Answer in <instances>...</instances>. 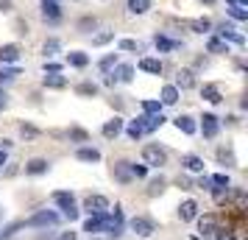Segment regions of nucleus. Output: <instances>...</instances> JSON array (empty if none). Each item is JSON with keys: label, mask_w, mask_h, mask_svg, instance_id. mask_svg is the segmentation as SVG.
Returning a JSON list of instances; mask_svg holds the SVG:
<instances>
[{"label": "nucleus", "mask_w": 248, "mask_h": 240, "mask_svg": "<svg viewBox=\"0 0 248 240\" xmlns=\"http://www.w3.org/2000/svg\"><path fill=\"white\" fill-rule=\"evenodd\" d=\"M90 240H98V238H90Z\"/></svg>", "instance_id": "56"}, {"label": "nucleus", "mask_w": 248, "mask_h": 240, "mask_svg": "<svg viewBox=\"0 0 248 240\" xmlns=\"http://www.w3.org/2000/svg\"><path fill=\"white\" fill-rule=\"evenodd\" d=\"M220 36H223V39H232V42H237V45H243V42H246V39H243V34H237L234 28H232V25H220Z\"/></svg>", "instance_id": "20"}, {"label": "nucleus", "mask_w": 248, "mask_h": 240, "mask_svg": "<svg viewBox=\"0 0 248 240\" xmlns=\"http://www.w3.org/2000/svg\"><path fill=\"white\" fill-rule=\"evenodd\" d=\"M3 165H6V151L0 148V168H3Z\"/></svg>", "instance_id": "52"}, {"label": "nucleus", "mask_w": 248, "mask_h": 240, "mask_svg": "<svg viewBox=\"0 0 248 240\" xmlns=\"http://www.w3.org/2000/svg\"><path fill=\"white\" fill-rule=\"evenodd\" d=\"M56 221H59L56 212H50V209H42V212H36L34 218H28V221H25V226H53Z\"/></svg>", "instance_id": "5"}, {"label": "nucleus", "mask_w": 248, "mask_h": 240, "mask_svg": "<svg viewBox=\"0 0 248 240\" xmlns=\"http://www.w3.org/2000/svg\"><path fill=\"white\" fill-rule=\"evenodd\" d=\"M12 76H17V70H0V81L12 79Z\"/></svg>", "instance_id": "48"}, {"label": "nucleus", "mask_w": 248, "mask_h": 240, "mask_svg": "<svg viewBox=\"0 0 248 240\" xmlns=\"http://www.w3.org/2000/svg\"><path fill=\"white\" fill-rule=\"evenodd\" d=\"M209 182L217 184V187H229V176H226V173H217V176H212Z\"/></svg>", "instance_id": "44"}, {"label": "nucleus", "mask_w": 248, "mask_h": 240, "mask_svg": "<svg viewBox=\"0 0 248 240\" xmlns=\"http://www.w3.org/2000/svg\"><path fill=\"white\" fill-rule=\"evenodd\" d=\"M120 131H123V120H120V117H112V120H109V123L103 126V137L112 140V137H117Z\"/></svg>", "instance_id": "14"}, {"label": "nucleus", "mask_w": 248, "mask_h": 240, "mask_svg": "<svg viewBox=\"0 0 248 240\" xmlns=\"http://www.w3.org/2000/svg\"><path fill=\"white\" fill-rule=\"evenodd\" d=\"M206 50H209V53H226V42L223 39H209Z\"/></svg>", "instance_id": "36"}, {"label": "nucleus", "mask_w": 248, "mask_h": 240, "mask_svg": "<svg viewBox=\"0 0 248 240\" xmlns=\"http://www.w3.org/2000/svg\"><path fill=\"white\" fill-rule=\"evenodd\" d=\"M176 101H179V90H176V87H165V90H162V103L173 106Z\"/></svg>", "instance_id": "27"}, {"label": "nucleus", "mask_w": 248, "mask_h": 240, "mask_svg": "<svg viewBox=\"0 0 248 240\" xmlns=\"http://www.w3.org/2000/svg\"><path fill=\"white\" fill-rule=\"evenodd\" d=\"M145 173H148L145 165H131V176H134V179H142Z\"/></svg>", "instance_id": "45"}, {"label": "nucleus", "mask_w": 248, "mask_h": 240, "mask_svg": "<svg viewBox=\"0 0 248 240\" xmlns=\"http://www.w3.org/2000/svg\"><path fill=\"white\" fill-rule=\"evenodd\" d=\"M128 9L134 14H145L151 9V0H128Z\"/></svg>", "instance_id": "28"}, {"label": "nucleus", "mask_w": 248, "mask_h": 240, "mask_svg": "<svg viewBox=\"0 0 248 240\" xmlns=\"http://www.w3.org/2000/svg\"><path fill=\"white\" fill-rule=\"evenodd\" d=\"M112 39H114L112 31H103V34H95V36H92V45H106V42H112Z\"/></svg>", "instance_id": "37"}, {"label": "nucleus", "mask_w": 248, "mask_h": 240, "mask_svg": "<svg viewBox=\"0 0 248 240\" xmlns=\"http://www.w3.org/2000/svg\"><path fill=\"white\" fill-rule=\"evenodd\" d=\"M114 79H117V81H131V79H134V67H131V64H123V67L117 70V76H114Z\"/></svg>", "instance_id": "31"}, {"label": "nucleus", "mask_w": 248, "mask_h": 240, "mask_svg": "<svg viewBox=\"0 0 248 240\" xmlns=\"http://www.w3.org/2000/svg\"><path fill=\"white\" fill-rule=\"evenodd\" d=\"M25 226V221H14V224H9V226L3 229V232H0V240H6V238H12L14 232H17V229H23Z\"/></svg>", "instance_id": "30"}, {"label": "nucleus", "mask_w": 248, "mask_h": 240, "mask_svg": "<svg viewBox=\"0 0 248 240\" xmlns=\"http://www.w3.org/2000/svg\"><path fill=\"white\" fill-rule=\"evenodd\" d=\"M84 209H87L90 215H101V212H106V209H109V198H106V195H87Z\"/></svg>", "instance_id": "2"}, {"label": "nucleus", "mask_w": 248, "mask_h": 240, "mask_svg": "<svg viewBox=\"0 0 248 240\" xmlns=\"http://www.w3.org/2000/svg\"><path fill=\"white\" fill-rule=\"evenodd\" d=\"M67 64H73V67H87L90 64V56L81 53V50H73V53H67Z\"/></svg>", "instance_id": "16"}, {"label": "nucleus", "mask_w": 248, "mask_h": 240, "mask_svg": "<svg viewBox=\"0 0 248 240\" xmlns=\"http://www.w3.org/2000/svg\"><path fill=\"white\" fill-rule=\"evenodd\" d=\"M229 14H232L234 20H248V12L243 9V6H237V3H232V6H229Z\"/></svg>", "instance_id": "35"}, {"label": "nucleus", "mask_w": 248, "mask_h": 240, "mask_svg": "<svg viewBox=\"0 0 248 240\" xmlns=\"http://www.w3.org/2000/svg\"><path fill=\"white\" fill-rule=\"evenodd\" d=\"M162 190H165V179L159 176V179H154V182H151V187H148V195H156V193H162Z\"/></svg>", "instance_id": "41"}, {"label": "nucleus", "mask_w": 248, "mask_h": 240, "mask_svg": "<svg viewBox=\"0 0 248 240\" xmlns=\"http://www.w3.org/2000/svg\"><path fill=\"white\" fill-rule=\"evenodd\" d=\"M20 134H23L25 140H34V137H39V128H34V126H28V123H23V126H20Z\"/></svg>", "instance_id": "39"}, {"label": "nucleus", "mask_w": 248, "mask_h": 240, "mask_svg": "<svg viewBox=\"0 0 248 240\" xmlns=\"http://www.w3.org/2000/svg\"><path fill=\"white\" fill-rule=\"evenodd\" d=\"M195 215H198V204H195L192 198H190V201H184V204L179 207V218H181V221H192Z\"/></svg>", "instance_id": "12"}, {"label": "nucleus", "mask_w": 248, "mask_h": 240, "mask_svg": "<svg viewBox=\"0 0 248 240\" xmlns=\"http://www.w3.org/2000/svg\"><path fill=\"white\" fill-rule=\"evenodd\" d=\"M47 171V162L45 160H31L25 165V173H31V176H39V173Z\"/></svg>", "instance_id": "22"}, {"label": "nucleus", "mask_w": 248, "mask_h": 240, "mask_svg": "<svg viewBox=\"0 0 248 240\" xmlns=\"http://www.w3.org/2000/svg\"><path fill=\"white\" fill-rule=\"evenodd\" d=\"M201 131H203V137H217V131H220V123H217V117L215 114H203L201 117Z\"/></svg>", "instance_id": "6"}, {"label": "nucleus", "mask_w": 248, "mask_h": 240, "mask_svg": "<svg viewBox=\"0 0 248 240\" xmlns=\"http://www.w3.org/2000/svg\"><path fill=\"white\" fill-rule=\"evenodd\" d=\"M179 187H184V190H192V182H190V179H181V176H179Z\"/></svg>", "instance_id": "50"}, {"label": "nucleus", "mask_w": 248, "mask_h": 240, "mask_svg": "<svg viewBox=\"0 0 248 240\" xmlns=\"http://www.w3.org/2000/svg\"><path fill=\"white\" fill-rule=\"evenodd\" d=\"M201 3H215V0H201Z\"/></svg>", "instance_id": "54"}, {"label": "nucleus", "mask_w": 248, "mask_h": 240, "mask_svg": "<svg viewBox=\"0 0 248 240\" xmlns=\"http://www.w3.org/2000/svg\"><path fill=\"white\" fill-rule=\"evenodd\" d=\"M42 50H45V56H53V53H56V50H59V39H47V42H45V48H42Z\"/></svg>", "instance_id": "42"}, {"label": "nucleus", "mask_w": 248, "mask_h": 240, "mask_svg": "<svg viewBox=\"0 0 248 240\" xmlns=\"http://www.w3.org/2000/svg\"><path fill=\"white\" fill-rule=\"evenodd\" d=\"M176 81H179L181 90H190V87H195V76H192V70H179Z\"/></svg>", "instance_id": "18"}, {"label": "nucleus", "mask_w": 248, "mask_h": 240, "mask_svg": "<svg viewBox=\"0 0 248 240\" xmlns=\"http://www.w3.org/2000/svg\"><path fill=\"white\" fill-rule=\"evenodd\" d=\"M184 25H187V28H192L195 34H203V31H209V28H212V23H209L206 17H203V20H184Z\"/></svg>", "instance_id": "19"}, {"label": "nucleus", "mask_w": 248, "mask_h": 240, "mask_svg": "<svg viewBox=\"0 0 248 240\" xmlns=\"http://www.w3.org/2000/svg\"><path fill=\"white\" fill-rule=\"evenodd\" d=\"M45 87H53V90H62V87H67V79H62L59 73H50V76H45Z\"/></svg>", "instance_id": "24"}, {"label": "nucleus", "mask_w": 248, "mask_h": 240, "mask_svg": "<svg viewBox=\"0 0 248 240\" xmlns=\"http://www.w3.org/2000/svg\"><path fill=\"white\" fill-rule=\"evenodd\" d=\"M6 103H9V95H6V92L0 90V112H3V109H6Z\"/></svg>", "instance_id": "49"}, {"label": "nucleus", "mask_w": 248, "mask_h": 240, "mask_svg": "<svg viewBox=\"0 0 248 240\" xmlns=\"http://www.w3.org/2000/svg\"><path fill=\"white\" fill-rule=\"evenodd\" d=\"M201 95H203V101L220 103V87H217V84H206V87L201 90Z\"/></svg>", "instance_id": "15"}, {"label": "nucleus", "mask_w": 248, "mask_h": 240, "mask_svg": "<svg viewBox=\"0 0 248 240\" xmlns=\"http://www.w3.org/2000/svg\"><path fill=\"white\" fill-rule=\"evenodd\" d=\"M131 232L140 235V238H151V235L156 232V224H154L151 218H134V221H131Z\"/></svg>", "instance_id": "4"}, {"label": "nucleus", "mask_w": 248, "mask_h": 240, "mask_svg": "<svg viewBox=\"0 0 248 240\" xmlns=\"http://www.w3.org/2000/svg\"><path fill=\"white\" fill-rule=\"evenodd\" d=\"M70 140H76V143H87L90 134H87L84 128H70Z\"/></svg>", "instance_id": "40"}, {"label": "nucleus", "mask_w": 248, "mask_h": 240, "mask_svg": "<svg viewBox=\"0 0 248 240\" xmlns=\"http://www.w3.org/2000/svg\"><path fill=\"white\" fill-rule=\"evenodd\" d=\"M154 45H156L159 50H176V48H181V42H173V39H168V36H156Z\"/></svg>", "instance_id": "25"}, {"label": "nucleus", "mask_w": 248, "mask_h": 240, "mask_svg": "<svg viewBox=\"0 0 248 240\" xmlns=\"http://www.w3.org/2000/svg\"><path fill=\"white\" fill-rule=\"evenodd\" d=\"M78 95H98V84H90V81L78 84Z\"/></svg>", "instance_id": "38"}, {"label": "nucleus", "mask_w": 248, "mask_h": 240, "mask_svg": "<svg viewBox=\"0 0 248 240\" xmlns=\"http://www.w3.org/2000/svg\"><path fill=\"white\" fill-rule=\"evenodd\" d=\"M140 70L159 76V73H162V62H159V59H142V62H140Z\"/></svg>", "instance_id": "21"}, {"label": "nucleus", "mask_w": 248, "mask_h": 240, "mask_svg": "<svg viewBox=\"0 0 248 240\" xmlns=\"http://www.w3.org/2000/svg\"><path fill=\"white\" fill-rule=\"evenodd\" d=\"M12 9H14L12 0H0V12H12Z\"/></svg>", "instance_id": "47"}, {"label": "nucleus", "mask_w": 248, "mask_h": 240, "mask_svg": "<svg viewBox=\"0 0 248 240\" xmlns=\"http://www.w3.org/2000/svg\"><path fill=\"white\" fill-rule=\"evenodd\" d=\"M81 28H84V31H87V28H95V17H84V20H81Z\"/></svg>", "instance_id": "46"}, {"label": "nucleus", "mask_w": 248, "mask_h": 240, "mask_svg": "<svg viewBox=\"0 0 248 240\" xmlns=\"http://www.w3.org/2000/svg\"><path fill=\"white\" fill-rule=\"evenodd\" d=\"M53 201H56L62 209H64V215L70 218V221H76L78 218V209H76V201H73V193H64V190H56L53 193Z\"/></svg>", "instance_id": "1"}, {"label": "nucleus", "mask_w": 248, "mask_h": 240, "mask_svg": "<svg viewBox=\"0 0 248 240\" xmlns=\"http://www.w3.org/2000/svg\"><path fill=\"white\" fill-rule=\"evenodd\" d=\"M59 240H76V232H62V235H59Z\"/></svg>", "instance_id": "51"}, {"label": "nucleus", "mask_w": 248, "mask_h": 240, "mask_svg": "<svg viewBox=\"0 0 248 240\" xmlns=\"http://www.w3.org/2000/svg\"><path fill=\"white\" fill-rule=\"evenodd\" d=\"M181 165H184L187 171H192V173H201L203 171V160H201V157H195V154H187V157L181 160Z\"/></svg>", "instance_id": "13"}, {"label": "nucleus", "mask_w": 248, "mask_h": 240, "mask_svg": "<svg viewBox=\"0 0 248 240\" xmlns=\"http://www.w3.org/2000/svg\"><path fill=\"white\" fill-rule=\"evenodd\" d=\"M226 3H229V6H232V3H234V0H226Z\"/></svg>", "instance_id": "55"}, {"label": "nucleus", "mask_w": 248, "mask_h": 240, "mask_svg": "<svg viewBox=\"0 0 248 240\" xmlns=\"http://www.w3.org/2000/svg\"><path fill=\"white\" fill-rule=\"evenodd\" d=\"M142 160H145V165H154V168H159V165H165L168 154L159 148V145H145V148H142Z\"/></svg>", "instance_id": "3"}, {"label": "nucleus", "mask_w": 248, "mask_h": 240, "mask_svg": "<svg viewBox=\"0 0 248 240\" xmlns=\"http://www.w3.org/2000/svg\"><path fill=\"white\" fill-rule=\"evenodd\" d=\"M128 137L131 140L142 137V123H140V120H131V123H128Z\"/></svg>", "instance_id": "34"}, {"label": "nucleus", "mask_w": 248, "mask_h": 240, "mask_svg": "<svg viewBox=\"0 0 248 240\" xmlns=\"http://www.w3.org/2000/svg\"><path fill=\"white\" fill-rule=\"evenodd\" d=\"M17 59H20V48L17 45H3L0 48V62H3V64H14Z\"/></svg>", "instance_id": "10"}, {"label": "nucleus", "mask_w": 248, "mask_h": 240, "mask_svg": "<svg viewBox=\"0 0 248 240\" xmlns=\"http://www.w3.org/2000/svg\"><path fill=\"white\" fill-rule=\"evenodd\" d=\"M42 17H45L47 23H59L62 20V9L56 6V0H42Z\"/></svg>", "instance_id": "7"}, {"label": "nucleus", "mask_w": 248, "mask_h": 240, "mask_svg": "<svg viewBox=\"0 0 248 240\" xmlns=\"http://www.w3.org/2000/svg\"><path fill=\"white\" fill-rule=\"evenodd\" d=\"M114 179L120 184H128L134 176H131V162H117L114 165Z\"/></svg>", "instance_id": "9"}, {"label": "nucleus", "mask_w": 248, "mask_h": 240, "mask_svg": "<svg viewBox=\"0 0 248 240\" xmlns=\"http://www.w3.org/2000/svg\"><path fill=\"white\" fill-rule=\"evenodd\" d=\"M176 126H179V131H184V134H195V120L192 117H187V114H181V117H176Z\"/></svg>", "instance_id": "17"}, {"label": "nucleus", "mask_w": 248, "mask_h": 240, "mask_svg": "<svg viewBox=\"0 0 248 240\" xmlns=\"http://www.w3.org/2000/svg\"><path fill=\"white\" fill-rule=\"evenodd\" d=\"M201 232H203V235H212V232H217V218H215V215H203L201 218Z\"/></svg>", "instance_id": "23"}, {"label": "nucleus", "mask_w": 248, "mask_h": 240, "mask_svg": "<svg viewBox=\"0 0 248 240\" xmlns=\"http://www.w3.org/2000/svg\"><path fill=\"white\" fill-rule=\"evenodd\" d=\"M106 221H109V215L106 212H101V215H90L87 218V224H84V232H101V229H106Z\"/></svg>", "instance_id": "8"}, {"label": "nucleus", "mask_w": 248, "mask_h": 240, "mask_svg": "<svg viewBox=\"0 0 248 240\" xmlns=\"http://www.w3.org/2000/svg\"><path fill=\"white\" fill-rule=\"evenodd\" d=\"M140 123H142V131H154L165 123V117L162 114H145V117H140Z\"/></svg>", "instance_id": "11"}, {"label": "nucleus", "mask_w": 248, "mask_h": 240, "mask_svg": "<svg viewBox=\"0 0 248 240\" xmlns=\"http://www.w3.org/2000/svg\"><path fill=\"white\" fill-rule=\"evenodd\" d=\"M142 109L148 114H162V101H142Z\"/></svg>", "instance_id": "33"}, {"label": "nucleus", "mask_w": 248, "mask_h": 240, "mask_svg": "<svg viewBox=\"0 0 248 240\" xmlns=\"http://www.w3.org/2000/svg\"><path fill=\"white\" fill-rule=\"evenodd\" d=\"M217 160L223 162V165H237V160H234V154H232V148H220V151H217Z\"/></svg>", "instance_id": "32"}, {"label": "nucleus", "mask_w": 248, "mask_h": 240, "mask_svg": "<svg viewBox=\"0 0 248 240\" xmlns=\"http://www.w3.org/2000/svg\"><path fill=\"white\" fill-rule=\"evenodd\" d=\"M114 64H117V53H109V56H103V59H101V64H98V67H101L103 73H112Z\"/></svg>", "instance_id": "29"}, {"label": "nucleus", "mask_w": 248, "mask_h": 240, "mask_svg": "<svg viewBox=\"0 0 248 240\" xmlns=\"http://www.w3.org/2000/svg\"><path fill=\"white\" fill-rule=\"evenodd\" d=\"M76 157H78L81 162H98V160H101V151H95V148H81Z\"/></svg>", "instance_id": "26"}, {"label": "nucleus", "mask_w": 248, "mask_h": 240, "mask_svg": "<svg viewBox=\"0 0 248 240\" xmlns=\"http://www.w3.org/2000/svg\"><path fill=\"white\" fill-rule=\"evenodd\" d=\"M120 50H140V42H134V39H120Z\"/></svg>", "instance_id": "43"}, {"label": "nucleus", "mask_w": 248, "mask_h": 240, "mask_svg": "<svg viewBox=\"0 0 248 240\" xmlns=\"http://www.w3.org/2000/svg\"><path fill=\"white\" fill-rule=\"evenodd\" d=\"M237 6H248V0H237Z\"/></svg>", "instance_id": "53"}]
</instances>
